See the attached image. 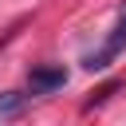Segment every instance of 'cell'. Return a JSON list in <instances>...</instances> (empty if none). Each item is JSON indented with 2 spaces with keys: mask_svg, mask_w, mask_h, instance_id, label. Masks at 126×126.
<instances>
[{
  "mask_svg": "<svg viewBox=\"0 0 126 126\" xmlns=\"http://www.w3.org/2000/svg\"><path fill=\"white\" fill-rule=\"evenodd\" d=\"M122 51H126V4H122V12H118L114 32L106 35V43H102L98 51H91V55L83 59V67H87V71H102V67H110V63H114Z\"/></svg>",
  "mask_w": 126,
  "mask_h": 126,
  "instance_id": "obj_1",
  "label": "cell"
},
{
  "mask_svg": "<svg viewBox=\"0 0 126 126\" xmlns=\"http://www.w3.org/2000/svg\"><path fill=\"white\" fill-rule=\"evenodd\" d=\"M28 83H32L35 94H47V91H59V87L67 83V71H63V67H32Z\"/></svg>",
  "mask_w": 126,
  "mask_h": 126,
  "instance_id": "obj_2",
  "label": "cell"
},
{
  "mask_svg": "<svg viewBox=\"0 0 126 126\" xmlns=\"http://www.w3.org/2000/svg\"><path fill=\"white\" fill-rule=\"evenodd\" d=\"M24 102H28V94H20V91H4V94H0V118H16V114L24 110Z\"/></svg>",
  "mask_w": 126,
  "mask_h": 126,
  "instance_id": "obj_3",
  "label": "cell"
},
{
  "mask_svg": "<svg viewBox=\"0 0 126 126\" xmlns=\"http://www.w3.org/2000/svg\"><path fill=\"white\" fill-rule=\"evenodd\" d=\"M118 87H122L118 79H114V83H106V87H98V91H94V94L87 98V110H91V106H102V102H106L110 94H118Z\"/></svg>",
  "mask_w": 126,
  "mask_h": 126,
  "instance_id": "obj_4",
  "label": "cell"
}]
</instances>
